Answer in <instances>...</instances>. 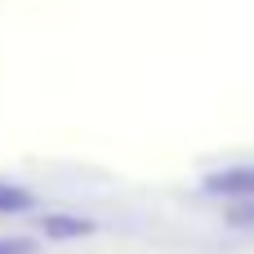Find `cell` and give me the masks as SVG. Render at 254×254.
<instances>
[{
	"mask_svg": "<svg viewBox=\"0 0 254 254\" xmlns=\"http://www.w3.org/2000/svg\"><path fill=\"white\" fill-rule=\"evenodd\" d=\"M205 188L219 192V196H254V165H246V170H228V174H214Z\"/></svg>",
	"mask_w": 254,
	"mask_h": 254,
	"instance_id": "1",
	"label": "cell"
},
{
	"mask_svg": "<svg viewBox=\"0 0 254 254\" xmlns=\"http://www.w3.org/2000/svg\"><path fill=\"white\" fill-rule=\"evenodd\" d=\"M31 205V196L22 192V188H9V183H0V214H13V210H27Z\"/></svg>",
	"mask_w": 254,
	"mask_h": 254,
	"instance_id": "2",
	"label": "cell"
},
{
	"mask_svg": "<svg viewBox=\"0 0 254 254\" xmlns=\"http://www.w3.org/2000/svg\"><path fill=\"white\" fill-rule=\"evenodd\" d=\"M0 254H31V241H18V237H0Z\"/></svg>",
	"mask_w": 254,
	"mask_h": 254,
	"instance_id": "3",
	"label": "cell"
}]
</instances>
